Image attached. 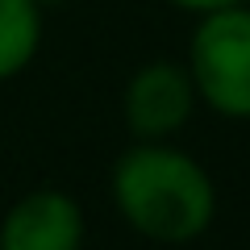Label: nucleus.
Segmentation results:
<instances>
[{
    "label": "nucleus",
    "instance_id": "1",
    "mask_svg": "<svg viewBox=\"0 0 250 250\" xmlns=\"http://www.w3.org/2000/svg\"><path fill=\"white\" fill-rule=\"evenodd\" d=\"M108 192L121 221L154 246H192L213 229L217 184L205 163L167 142H134L117 154Z\"/></svg>",
    "mask_w": 250,
    "mask_h": 250
},
{
    "label": "nucleus",
    "instance_id": "2",
    "mask_svg": "<svg viewBox=\"0 0 250 250\" xmlns=\"http://www.w3.org/2000/svg\"><path fill=\"white\" fill-rule=\"evenodd\" d=\"M184 67L208 113L250 121V0L200 13Z\"/></svg>",
    "mask_w": 250,
    "mask_h": 250
},
{
    "label": "nucleus",
    "instance_id": "3",
    "mask_svg": "<svg viewBox=\"0 0 250 250\" xmlns=\"http://www.w3.org/2000/svg\"><path fill=\"white\" fill-rule=\"evenodd\" d=\"M196 88L184 62L150 59L142 62L121 92V117L134 142H167L192 121L196 113Z\"/></svg>",
    "mask_w": 250,
    "mask_h": 250
},
{
    "label": "nucleus",
    "instance_id": "4",
    "mask_svg": "<svg viewBox=\"0 0 250 250\" xmlns=\"http://www.w3.org/2000/svg\"><path fill=\"white\" fill-rule=\"evenodd\" d=\"M83 208L62 188H34L0 217V250H83Z\"/></svg>",
    "mask_w": 250,
    "mask_h": 250
},
{
    "label": "nucleus",
    "instance_id": "5",
    "mask_svg": "<svg viewBox=\"0 0 250 250\" xmlns=\"http://www.w3.org/2000/svg\"><path fill=\"white\" fill-rule=\"evenodd\" d=\"M46 9L38 0H0V83L21 75L42 50Z\"/></svg>",
    "mask_w": 250,
    "mask_h": 250
},
{
    "label": "nucleus",
    "instance_id": "6",
    "mask_svg": "<svg viewBox=\"0 0 250 250\" xmlns=\"http://www.w3.org/2000/svg\"><path fill=\"white\" fill-rule=\"evenodd\" d=\"M167 4H175V9H184V13H192V17H200V13L225 9V4H242V0H167Z\"/></svg>",
    "mask_w": 250,
    "mask_h": 250
},
{
    "label": "nucleus",
    "instance_id": "7",
    "mask_svg": "<svg viewBox=\"0 0 250 250\" xmlns=\"http://www.w3.org/2000/svg\"><path fill=\"white\" fill-rule=\"evenodd\" d=\"M38 4H42V9H54V4H67V0H38Z\"/></svg>",
    "mask_w": 250,
    "mask_h": 250
}]
</instances>
